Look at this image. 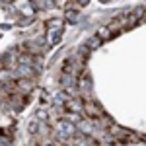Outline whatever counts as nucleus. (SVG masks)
Wrapping results in <instances>:
<instances>
[{
  "mask_svg": "<svg viewBox=\"0 0 146 146\" xmlns=\"http://www.w3.org/2000/svg\"><path fill=\"white\" fill-rule=\"evenodd\" d=\"M35 6H39V8H43V10H51V8H55V0H33Z\"/></svg>",
  "mask_w": 146,
  "mask_h": 146,
  "instance_id": "7",
  "label": "nucleus"
},
{
  "mask_svg": "<svg viewBox=\"0 0 146 146\" xmlns=\"http://www.w3.org/2000/svg\"><path fill=\"white\" fill-rule=\"evenodd\" d=\"M100 2H109V0H100Z\"/></svg>",
  "mask_w": 146,
  "mask_h": 146,
  "instance_id": "17",
  "label": "nucleus"
},
{
  "mask_svg": "<svg viewBox=\"0 0 146 146\" xmlns=\"http://www.w3.org/2000/svg\"><path fill=\"white\" fill-rule=\"evenodd\" d=\"M37 127H39V123H37V121L29 123V133H31V135H35V133H37Z\"/></svg>",
  "mask_w": 146,
  "mask_h": 146,
  "instance_id": "13",
  "label": "nucleus"
},
{
  "mask_svg": "<svg viewBox=\"0 0 146 146\" xmlns=\"http://www.w3.org/2000/svg\"><path fill=\"white\" fill-rule=\"evenodd\" d=\"M82 111H84V115H88L90 119H98V117H101V115H103V113H101V109L98 107V103H96V101H90V100L84 101Z\"/></svg>",
  "mask_w": 146,
  "mask_h": 146,
  "instance_id": "2",
  "label": "nucleus"
},
{
  "mask_svg": "<svg viewBox=\"0 0 146 146\" xmlns=\"http://www.w3.org/2000/svg\"><path fill=\"white\" fill-rule=\"evenodd\" d=\"M18 12L22 14L23 18H33V16H35V6H31V4H23Z\"/></svg>",
  "mask_w": 146,
  "mask_h": 146,
  "instance_id": "6",
  "label": "nucleus"
},
{
  "mask_svg": "<svg viewBox=\"0 0 146 146\" xmlns=\"http://www.w3.org/2000/svg\"><path fill=\"white\" fill-rule=\"evenodd\" d=\"M49 27H55V29H64V20H60V18L49 20V22H47V29H49Z\"/></svg>",
  "mask_w": 146,
  "mask_h": 146,
  "instance_id": "8",
  "label": "nucleus"
},
{
  "mask_svg": "<svg viewBox=\"0 0 146 146\" xmlns=\"http://www.w3.org/2000/svg\"><path fill=\"white\" fill-rule=\"evenodd\" d=\"M98 35H100L101 39H107V37L111 35V27H101L100 31H98Z\"/></svg>",
  "mask_w": 146,
  "mask_h": 146,
  "instance_id": "11",
  "label": "nucleus"
},
{
  "mask_svg": "<svg viewBox=\"0 0 146 146\" xmlns=\"http://www.w3.org/2000/svg\"><path fill=\"white\" fill-rule=\"evenodd\" d=\"M101 41H103V39H101L100 35H96V37H92L90 41H88V45H86V47H88V49H98V47L101 45Z\"/></svg>",
  "mask_w": 146,
  "mask_h": 146,
  "instance_id": "10",
  "label": "nucleus"
},
{
  "mask_svg": "<svg viewBox=\"0 0 146 146\" xmlns=\"http://www.w3.org/2000/svg\"><path fill=\"white\" fill-rule=\"evenodd\" d=\"M37 119H39V121H47V115H45V111H39V113H37Z\"/></svg>",
  "mask_w": 146,
  "mask_h": 146,
  "instance_id": "14",
  "label": "nucleus"
},
{
  "mask_svg": "<svg viewBox=\"0 0 146 146\" xmlns=\"http://www.w3.org/2000/svg\"><path fill=\"white\" fill-rule=\"evenodd\" d=\"M18 94H22V96H27L29 92L33 90V82H31V78H18Z\"/></svg>",
  "mask_w": 146,
  "mask_h": 146,
  "instance_id": "3",
  "label": "nucleus"
},
{
  "mask_svg": "<svg viewBox=\"0 0 146 146\" xmlns=\"http://www.w3.org/2000/svg\"><path fill=\"white\" fill-rule=\"evenodd\" d=\"M88 2H90V0H76V6H86V4H88Z\"/></svg>",
  "mask_w": 146,
  "mask_h": 146,
  "instance_id": "15",
  "label": "nucleus"
},
{
  "mask_svg": "<svg viewBox=\"0 0 146 146\" xmlns=\"http://www.w3.org/2000/svg\"><path fill=\"white\" fill-rule=\"evenodd\" d=\"M0 82H10V70H0Z\"/></svg>",
  "mask_w": 146,
  "mask_h": 146,
  "instance_id": "12",
  "label": "nucleus"
},
{
  "mask_svg": "<svg viewBox=\"0 0 146 146\" xmlns=\"http://www.w3.org/2000/svg\"><path fill=\"white\" fill-rule=\"evenodd\" d=\"M18 56H20V53H14V51H10V53H6V56L2 58V64L4 66H16L18 64Z\"/></svg>",
  "mask_w": 146,
  "mask_h": 146,
  "instance_id": "5",
  "label": "nucleus"
},
{
  "mask_svg": "<svg viewBox=\"0 0 146 146\" xmlns=\"http://www.w3.org/2000/svg\"><path fill=\"white\" fill-rule=\"evenodd\" d=\"M64 18H66L70 23H74L76 20H78V10H74V8H66V12H64Z\"/></svg>",
  "mask_w": 146,
  "mask_h": 146,
  "instance_id": "9",
  "label": "nucleus"
},
{
  "mask_svg": "<svg viewBox=\"0 0 146 146\" xmlns=\"http://www.w3.org/2000/svg\"><path fill=\"white\" fill-rule=\"evenodd\" d=\"M2 2H6V4H10V2H12V0H2Z\"/></svg>",
  "mask_w": 146,
  "mask_h": 146,
  "instance_id": "16",
  "label": "nucleus"
},
{
  "mask_svg": "<svg viewBox=\"0 0 146 146\" xmlns=\"http://www.w3.org/2000/svg\"><path fill=\"white\" fill-rule=\"evenodd\" d=\"M56 131H58V138L60 140H68V138H72V136H76V125L72 123L70 119H62V121H58L56 125Z\"/></svg>",
  "mask_w": 146,
  "mask_h": 146,
  "instance_id": "1",
  "label": "nucleus"
},
{
  "mask_svg": "<svg viewBox=\"0 0 146 146\" xmlns=\"http://www.w3.org/2000/svg\"><path fill=\"white\" fill-rule=\"evenodd\" d=\"M60 35H62V29H55V27H49V31H47V37H45L47 45L53 47V45H56V43H60Z\"/></svg>",
  "mask_w": 146,
  "mask_h": 146,
  "instance_id": "4",
  "label": "nucleus"
}]
</instances>
